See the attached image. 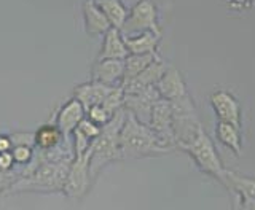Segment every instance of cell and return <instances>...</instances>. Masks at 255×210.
Instances as JSON below:
<instances>
[{"label": "cell", "instance_id": "5b68a950", "mask_svg": "<svg viewBox=\"0 0 255 210\" xmlns=\"http://www.w3.org/2000/svg\"><path fill=\"white\" fill-rule=\"evenodd\" d=\"M180 150L187 153L203 174L219 180L220 183L223 182L227 169L223 167L222 159L217 150H215V145L211 137L206 134V131L196 135L193 140L185 145V147H182Z\"/></svg>", "mask_w": 255, "mask_h": 210}, {"label": "cell", "instance_id": "ffe728a7", "mask_svg": "<svg viewBox=\"0 0 255 210\" xmlns=\"http://www.w3.org/2000/svg\"><path fill=\"white\" fill-rule=\"evenodd\" d=\"M215 135L222 145H225L235 153L236 156L243 155V137H241V129L230 124V123H222L219 121L215 126Z\"/></svg>", "mask_w": 255, "mask_h": 210}, {"label": "cell", "instance_id": "7c38bea8", "mask_svg": "<svg viewBox=\"0 0 255 210\" xmlns=\"http://www.w3.org/2000/svg\"><path fill=\"white\" fill-rule=\"evenodd\" d=\"M86 116V110L82 104L75 98L70 99L61 107V110L56 115V126L62 132V135L69 139V135L77 129V126L82 123V119Z\"/></svg>", "mask_w": 255, "mask_h": 210}, {"label": "cell", "instance_id": "52a82bcc", "mask_svg": "<svg viewBox=\"0 0 255 210\" xmlns=\"http://www.w3.org/2000/svg\"><path fill=\"white\" fill-rule=\"evenodd\" d=\"M151 30L156 34H161V29L158 26V11L153 0H137L128 14V19L122 29L125 37L140 34V32Z\"/></svg>", "mask_w": 255, "mask_h": 210}, {"label": "cell", "instance_id": "ac0fdd59", "mask_svg": "<svg viewBox=\"0 0 255 210\" xmlns=\"http://www.w3.org/2000/svg\"><path fill=\"white\" fill-rule=\"evenodd\" d=\"M112 88L115 86H107L98 82H91V83H85L80 85L74 90L75 99L83 105L85 110H88L93 105H99L102 101L106 99V96L112 91Z\"/></svg>", "mask_w": 255, "mask_h": 210}, {"label": "cell", "instance_id": "83f0119b", "mask_svg": "<svg viewBox=\"0 0 255 210\" xmlns=\"http://www.w3.org/2000/svg\"><path fill=\"white\" fill-rule=\"evenodd\" d=\"M14 164V159L11 151H5V153H0V171H10L13 169Z\"/></svg>", "mask_w": 255, "mask_h": 210}, {"label": "cell", "instance_id": "8fae6325", "mask_svg": "<svg viewBox=\"0 0 255 210\" xmlns=\"http://www.w3.org/2000/svg\"><path fill=\"white\" fill-rule=\"evenodd\" d=\"M125 78V61L104 59L96 61L91 70V80L107 86H123Z\"/></svg>", "mask_w": 255, "mask_h": 210}, {"label": "cell", "instance_id": "f1b7e54d", "mask_svg": "<svg viewBox=\"0 0 255 210\" xmlns=\"http://www.w3.org/2000/svg\"><path fill=\"white\" fill-rule=\"evenodd\" d=\"M233 207L235 210H255V201L249 199H233Z\"/></svg>", "mask_w": 255, "mask_h": 210}, {"label": "cell", "instance_id": "f546056e", "mask_svg": "<svg viewBox=\"0 0 255 210\" xmlns=\"http://www.w3.org/2000/svg\"><path fill=\"white\" fill-rule=\"evenodd\" d=\"M13 150V143L10 140L8 135H0V153H5V151H11Z\"/></svg>", "mask_w": 255, "mask_h": 210}, {"label": "cell", "instance_id": "d4e9b609", "mask_svg": "<svg viewBox=\"0 0 255 210\" xmlns=\"http://www.w3.org/2000/svg\"><path fill=\"white\" fill-rule=\"evenodd\" d=\"M10 140L13 147H35V134L34 132H14L10 134Z\"/></svg>", "mask_w": 255, "mask_h": 210}, {"label": "cell", "instance_id": "9c48e42d", "mask_svg": "<svg viewBox=\"0 0 255 210\" xmlns=\"http://www.w3.org/2000/svg\"><path fill=\"white\" fill-rule=\"evenodd\" d=\"M150 129L153 131L159 139H161L167 147L175 150V140L172 132V105L164 99H158L151 108V118L148 123Z\"/></svg>", "mask_w": 255, "mask_h": 210}, {"label": "cell", "instance_id": "d6986e66", "mask_svg": "<svg viewBox=\"0 0 255 210\" xmlns=\"http://www.w3.org/2000/svg\"><path fill=\"white\" fill-rule=\"evenodd\" d=\"M159 38H161V34L145 30L140 32V34L125 37V43L128 46L129 54H158L156 50H158Z\"/></svg>", "mask_w": 255, "mask_h": 210}, {"label": "cell", "instance_id": "30bf717a", "mask_svg": "<svg viewBox=\"0 0 255 210\" xmlns=\"http://www.w3.org/2000/svg\"><path fill=\"white\" fill-rule=\"evenodd\" d=\"M159 98V94L156 91V88H148L139 93H125V104L123 108L134 115L140 123L147 124L150 123L151 118V108Z\"/></svg>", "mask_w": 255, "mask_h": 210}, {"label": "cell", "instance_id": "e0dca14e", "mask_svg": "<svg viewBox=\"0 0 255 210\" xmlns=\"http://www.w3.org/2000/svg\"><path fill=\"white\" fill-rule=\"evenodd\" d=\"M222 185H225V187L231 191L233 198L255 201V179L254 177H247V175L238 174L235 171H228L227 169L225 179H223Z\"/></svg>", "mask_w": 255, "mask_h": 210}, {"label": "cell", "instance_id": "7a4b0ae2", "mask_svg": "<svg viewBox=\"0 0 255 210\" xmlns=\"http://www.w3.org/2000/svg\"><path fill=\"white\" fill-rule=\"evenodd\" d=\"M37 159V166L27 177H22L16 183H13L6 193H18V191H61L64 188V182L69 172L70 163L74 158H66L59 161H48L45 159L43 153L38 150L34 153Z\"/></svg>", "mask_w": 255, "mask_h": 210}, {"label": "cell", "instance_id": "4316f807", "mask_svg": "<svg viewBox=\"0 0 255 210\" xmlns=\"http://www.w3.org/2000/svg\"><path fill=\"white\" fill-rule=\"evenodd\" d=\"M11 155H13V159L16 164L26 166L30 163L32 158H34V150L30 147H13Z\"/></svg>", "mask_w": 255, "mask_h": 210}, {"label": "cell", "instance_id": "484cf974", "mask_svg": "<svg viewBox=\"0 0 255 210\" xmlns=\"http://www.w3.org/2000/svg\"><path fill=\"white\" fill-rule=\"evenodd\" d=\"M77 131H80L83 135H86L88 139L94 140L96 137H98V135L101 134L102 126L93 123V121H91L90 118H86V116H85V118L82 119V123H80V124L77 126Z\"/></svg>", "mask_w": 255, "mask_h": 210}, {"label": "cell", "instance_id": "603a6c76", "mask_svg": "<svg viewBox=\"0 0 255 210\" xmlns=\"http://www.w3.org/2000/svg\"><path fill=\"white\" fill-rule=\"evenodd\" d=\"M158 58V54H129L125 59V78L123 85L129 83L140 72L145 70L151 62Z\"/></svg>", "mask_w": 255, "mask_h": 210}, {"label": "cell", "instance_id": "6da1fadb", "mask_svg": "<svg viewBox=\"0 0 255 210\" xmlns=\"http://www.w3.org/2000/svg\"><path fill=\"white\" fill-rule=\"evenodd\" d=\"M120 151L122 159L148 158L171 153L172 148L151 131L150 126L140 123L134 115L126 111L125 123L120 131Z\"/></svg>", "mask_w": 255, "mask_h": 210}, {"label": "cell", "instance_id": "277c9868", "mask_svg": "<svg viewBox=\"0 0 255 210\" xmlns=\"http://www.w3.org/2000/svg\"><path fill=\"white\" fill-rule=\"evenodd\" d=\"M172 105V132L175 147L179 150L188 145L196 135H199L204 127L198 118L196 107L191 98L187 94L183 98L171 102Z\"/></svg>", "mask_w": 255, "mask_h": 210}, {"label": "cell", "instance_id": "ba28073f", "mask_svg": "<svg viewBox=\"0 0 255 210\" xmlns=\"http://www.w3.org/2000/svg\"><path fill=\"white\" fill-rule=\"evenodd\" d=\"M211 107L222 123H230L236 127L241 129V121H243V111L241 105H239L238 99L233 94L227 90H217L209 96Z\"/></svg>", "mask_w": 255, "mask_h": 210}, {"label": "cell", "instance_id": "2e32d148", "mask_svg": "<svg viewBox=\"0 0 255 210\" xmlns=\"http://www.w3.org/2000/svg\"><path fill=\"white\" fill-rule=\"evenodd\" d=\"M83 19L88 35H104L112 27L106 14L102 13L96 0H85L83 2Z\"/></svg>", "mask_w": 255, "mask_h": 210}, {"label": "cell", "instance_id": "8992f818", "mask_svg": "<svg viewBox=\"0 0 255 210\" xmlns=\"http://www.w3.org/2000/svg\"><path fill=\"white\" fill-rule=\"evenodd\" d=\"M90 156H91V147L85 155L75 156L74 161L70 163L62 191L72 201L82 199L91 187L93 179L90 174Z\"/></svg>", "mask_w": 255, "mask_h": 210}, {"label": "cell", "instance_id": "9a60e30c", "mask_svg": "<svg viewBox=\"0 0 255 210\" xmlns=\"http://www.w3.org/2000/svg\"><path fill=\"white\" fill-rule=\"evenodd\" d=\"M128 56H129V51H128L122 30L110 27L106 34H104V42H102L101 51L98 54V61H104V59L125 61Z\"/></svg>", "mask_w": 255, "mask_h": 210}, {"label": "cell", "instance_id": "4fadbf2b", "mask_svg": "<svg viewBox=\"0 0 255 210\" xmlns=\"http://www.w3.org/2000/svg\"><path fill=\"white\" fill-rule=\"evenodd\" d=\"M155 88L159 94V98L167 102H174L188 94L187 85L183 82L180 72L174 67H169L164 72V75L159 78V82L156 83Z\"/></svg>", "mask_w": 255, "mask_h": 210}, {"label": "cell", "instance_id": "7402d4cb", "mask_svg": "<svg viewBox=\"0 0 255 210\" xmlns=\"http://www.w3.org/2000/svg\"><path fill=\"white\" fill-rule=\"evenodd\" d=\"M66 140V137L58 129L56 124H45L35 132V147L40 151H48L56 148L58 145Z\"/></svg>", "mask_w": 255, "mask_h": 210}, {"label": "cell", "instance_id": "cb8c5ba5", "mask_svg": "<svg viewBox=\"0 0 255 210\" xmlns=\"http://www.w3.org/2000/svg\"><path fill=\"white\" fill-rule=\"evenodd\" d=\"M86 118H90L93 123L99 124V126H106L109 121L114 118V115L99 104V105H93V107L86 110Z\"/></svg>", "mask_w": 255, "mask_h": 210}, {"label": "cell", "instance_id": "3957f363", "mask_svg": "<svg viewBox=\"0 0 255 210\" xmlns=\"http://www.w3.org/2000/svg\"><path fill=\"white\" fill-rule=\"evenodd\" d=\"M126 110L122 108L117 111L106 126H102L101 134L91 143V156H90V174L94 180L104 167L114 161L122 159L120 151V131L125 123Z\"/></svg>", "mask_w": 255, "mask_h": 210}, {"label": "cell", "instance_id": "5bb4252c", "mask_svg": "<svg viewBox=\"0 0 255 210\" xmlns=\"http://www.w3.org/2000/svg\"><path fill=\"white\" fill-rule=\"evenodd\" d=\"M169 69L166 64L158 58L150 64V66L140 72V74L135 77L134 80H131L129 83L123 85L125 93H139L143 90H148V88H155L156 83L159 82V78L164 75V72Z\"/></svg>", "mask_w": 255, "mask_h": 210}, {"label": "cell", "instance_id": "44dd1931", "mask_svg": "<svg viewBox=\"0 0 255 210\" xmlns=\"http://www.w3.org/2000/svg\"><path fill=\"white\" fill-rule=\"evenodd\" d=\"M96 3L99 5L102 13L106 14V18L109 19L112 27H115L118 30L123 29L128 19V14H129V10L125 6L122 0H96Z\"/></svg>", "mask_w": 255, "mask_h": 210}]
</instances>
